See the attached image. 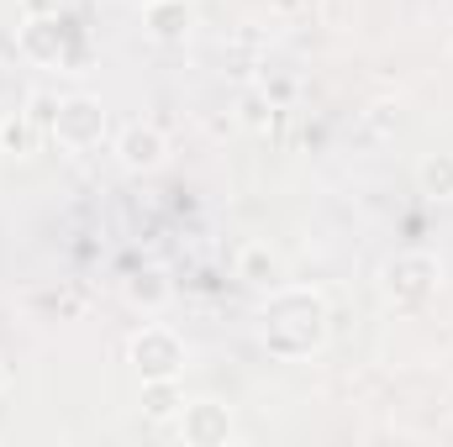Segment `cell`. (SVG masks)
I'll use <instances>...</instances> for the list:
<instances>
[{"mask_svg": "<svg viewBox=\"0 0 453 447\" xmlns=\"http://www.w3.org/2000/svg\"><path fill=\"white\" fill-rule=\"evenodd\" d=\"M333 332L327 300L317 290H274L258 311V337L274 358H311Z\"/></svg>", "mask_w": 453, "mask_h": 447, "instance_id": "1", "label": "cell"}, {"mask_svg": "<svg viewBox=\"0 0 453 447\" xmlns=\"http://www.w3.org/2000/svg\"><path fill=\"white\" fill-rule=\"evenodd\" d=\"M438 284H443V263H438L433 253H395V258L380 269V290H385V300H390L395 311L427 306V300L438 295Z\"/></svg>", "mask_w": 453, "mask_h": 447, "instance_id": "2", "label": "cell"}, {"mask_svg": "<svg viewBox=\"0 0 453 447\" xmlns=\"http://www.w3.org/2000/svg\"><path fill=\"white\" fill-rule=\"evenodd\" d=\"M106 126H111V116H106V106H101L96 95H69V101H58L53 116H48L53 142L69 148V153H90V148H101V142H106Z\"/></svg>", "mask_w": 453, "mask_h": 447, "instance_id": "3", "label": "cell"}, {"mask_svg": "<svg viewBox=\"0 0 453 447\" xmlns=\"http://www.w3.org/2000/svg\"><path fill=\"white\" fill-rule=\"evenodd\" d=\"M132 368L137 379H180L185 374V342L169 332V327H142L132 337Z\"/></svg>", "mask_w": 453, "mask_h": 447, "instance_id": "4", "label": "cell"}, {"mask_svg": "<svg viewBox=\"0 0 453 447\" xmlns=\"http://www.w3.org/2000/svg\"><path fill=\"white\" fill-rule=\"evenodd\" d=\"M180 437L190 447H226L232 443V411L222 400H190L180 405Z\"/></svg>", "mask_w": 453, "mask_h": 447, "instance_id": "5", "label": "cell"}, {"mask_svg": "<svg viewBox=\"0 0 453 447\" xmlns=\"http://www.w3.org/2000/svg\"><path fill=\"white\" fill-rule=\"evenodd\" d=\"M21 53L42 69H64L69 58V21L64 16H37L21 27Z\"/></svg>", "mask_w": 453, "mask_h": 447, "instance_id": "6", "label": "cell"}, {"mask_svg": "<svg viewBox=\"0 0 453 447\" xmlns=\"http://www.w3.org/2000/svg\"><path fill=\"white\" fill-rule=\"evenodd\" d=\"M116 158H121V169H132V174H153V169L169 158V142H164L158 126L132 121V126L116 137Z\"/></svg>", "mask_w": 453, "mask_h": 447, "instance_id": "7", "label": "cell"}, {"mask_svg": "<svg viewBox=\"0 0 453 447\" xmlns=\"http://www.w3.org/2000/svg\"><path fill=\"white\" fill-rule=\"evenodd\" d=\"M142 16H148V32H153L158 42H185V37H190V27H196V11H190L185 0L142 5Z\"/></svg>", "mask_w": 453, "mask_h": 447, "instance_id": "8", "label": "cell"}, {"mask_svg": "<svg viewBox=\"0 0 453 447\" xmlns=\"http://www.w3.org/2000/svg\"><path fill=\"white\" fill-rule=\"evenodd\" d=\"M417 185H422V195H433V201H453V153L422 158V163H417Z\"/></svg>", "mask_w": 453, "mask_h": 447, "instance_id": "9", "label": "cell"}, {"mask_svg": "<svg viewBox=\"0 0 453 447\" xmlns=\"http://www.w3.org/2000/svg\"><path fill=\"white\" fill-rule=\"evenodd\" d=\"M127 300H132V306L158 311V306L169 300V279H164L158 269H142V274H132V279H127Z\"/></svg>", "mask_w": 453, "mask_h": 447, "instance_id": "10", "label": "cell"}, {"mask_svg": "<svg viewBox=\"0 0 453 447\" xmlns=\"http://www.w3.org/2000/svg\"><path fill=\"white\" fill-rule=\"evenodd\" d=\"M180 405H185V400H180L174 379H148V384H142V411H148V416L164 421V416H180Z\"/></svg>", "mask_w": 453, "mask_h": 447, "instance_id": "11", "label": "cell"}, {"mask_svg": "<svg viewBox=\"0 0 453 447\" xmlns=\"http://www.w3.org/2000/svg\"><path fill=\"white\" fill-rule=\"evenodd\" d=\"M242 279H253V284H274V258H269L258 242L242 253Z\"/></svg>", "mask_w": 453, "mask_h": 447, "instance_id": "12", "label": "cell"}, {"mask_svg": "<svg viewBox=\"0 0 453 447\" xmlns=\"http://www.w3.org/2000/svg\"><path fill=\"white\" fill-rule=\"evenodd\" d=\"M0 390H5V363H0Z\"/></svg>", "mask_w": 453, "mask_h": 447, "instance_id": "13", "label": "cell"}, {"mask_svg": "<svg viewBox=\"0 0 453 447\" xmlns=\"http://www.w3.org/2000/svg\"><path fill=\"white\" fill-rule=\"evenodd\" d=\"M132 5H158V0H132Z\"/></svg>", "mask_w": 453, "mask_h": 447, "instance_id": "14", "label": "cell"}]
</instances>
